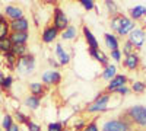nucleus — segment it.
I'll return each mask as SVG.
<instances>
[{
    "label": "nucleus",
    "mask_w": 146,
    "mask_h": 131,
    "mask_svg": "<svg viewBox=\"0 0 146 131\" xmlns=\"http://www.w3.org/2000/svg\"><path fill=\"white\" fill-rule=\"evenodd\" d=\"M114 98V93H108L105 90L100 92L96 98L85 108V112L88 114H101L110 109V101Z\"/></svg>",
    "instance_id": "f257e3e1"
},
{
    "label": "nucleus",
    "mask_w": 146,
    "mask_h": 131,
    "mask_svg": "<svg viewBox=\"0 0 146 131\" xmlns=\"http://www.w3.org/2000/svg\"><path fill=\"white\" fill-rule=\"evenodd\" d=\"M127 118L131 121V131H135V127L145 130L146 128V112H145V106L142 105H135L130 106L129 109L124 111Z\"/></svg>",
    "instance_id": "f03ea898"
},
{
    "label": "nucleus",
    "mask_w": 146,
    "mask_h": 131,
    "mask_svg": "<svg viewBox=\"0 0 146 131\" xmlns=\"http://www.w3.org/2000/svg\"><path fill=\"white\" fill-rule=\"evenodd\" d=\"M51 25L58 31V32H63L69 25H70V22H69V18L67 15L64 13V10L60 7V6H54L53 7V23Z\"/></svg>",
    "instance_id": "7ed1b4c3"
},
{
    "label": "nucleus",
    "mask_w": 146,
    "mask_h": 131,
    "mask_svg": "<svg viewBox=\"0 0 146 131\" xmlns=\"http://www.w3.org/2000/svg\"><path fill=\"white\" fill-rule=\"evenodd\" d=\"M35 68V57L32 54H27L23 57L18 58V63H16V70L22 74H31Z\"/></svg>",
    "instance_id": "20e7f679"
},
{
    "label": "nucleus",
    "mask_w": 146,
    "mask_h": 131,
    "mask_svg": "<svg viewBox=\"0 0 146 131\" xmlns=\"http://www.w3.org/2000/svg\"><path fill=\"white\" fill-rule=\"evenodd\" d=\"M127 39L133 44V47H135L136 50H140L142 47H143V44H145V41H146V32H145L143 28H137L136 26L135 29L129 34Z\"/></svg>",
    "instance_id": "39448f33"
},
{
    "label": "nucleus",
    "mask_w": 146,
    "mask_h": 131,
    "mask_svg": "<svg viewBox=\"0 0 146 131\" xmlns=\"http://www.w3.org/2000/svg\"><path fill=\"white\" fill-rule=\"evenodd\" d=\"M42 83L45 86H58L62 83V74L58 70H47L42 74Z\"/></svg>",
    "instance_id": "423d86ee"
},
{
    "label": "nucleus",
    "mask_w": 146,
    "mask_h": 131,
    "mask_svg": "<svg viewBox=\"0 0 146 131\" xmlns=\"http://www.w3.org/2000/svg\"><path fill=\"white\" fill-rule=\"evenodd\" d=\"M127 83H129V77L126 74H117L113 80H110V83L105 86V92L114 93L117 89L123 88V86H127Z\"/></svg>",
    "instance_id": "0eeeda50"
},
{
    "label": "nucleus",
    "mask_w": 146,
    "mask_h": 131,
    "mask_svg": "<svg viewBox=\"0 0 146 131\" xmlns=\"http://www.w3.org/2000/svg\"><path fill=\"white\" fill-rule=\"evenodd\" d=\"M101 131H131V130L121 120H108L102 124Z\"/></svg>",
    "instance_id": "6e6552de"
},
{
    "label": "nucleus",
    "mask_w": 146,
    "mask_h": 131,
    "mask_svg": "<svg viewBox=\"0 0 146 131\" xmlns=\"http://www.w3.org/2000/svg\"><path fill=\"white\" fill-rule=\"evenodd\" d=\"M58 35H60V32L53 25H47V26H44V29L41 32V41L44 44H51L53 41L57 39Z\"/></svg>",
    "instance_id": "1a4fd4ad"
},
{
    "label": "nucleus",
    "mask_w": 146,
    "mask_h": 131,
    "mask_svg": "<svg viewBox=\"0 0 146 131\" xmlns=\"http://www.w3.org/2000/svg\"><path fill=\"white\" fill-rule=\"evenodd\" d=\"M135 28H136V22L131 20L130 18H127L124 15L123 19H121V25H120V29L117 31V35L123 38V37H126V35H129Z\"/></svg>",
    "instance_id": "9d476101"
},
{
    "label": "nucleus",
    "mask_w": 146,
    "mask_h": 131,
    "mask_svg": "<svg viewBox=\"0 0 146 131\" xmlns=\"http://www.w3.org/2000/svg\"><path fill=\"white\" fill-rule=\"evenodd\" d=\"M82 35L85 37V41H86V45H88V50H96V48H100L98 39L95 38V35L92 34V31L86 25L82 26Z\"/></svg>",
    "instance_id": "9b49d317"
},
{
    "label": "nucleus",
    "mask_w": 146,
    "mask_h": 131,
    "mask_svg": "<svg viewBox=\"0 0 146 131\" xmlns=\"http://www.w3.org/2000/svg\"><path fill=\"white\" fill-rule=\"evenodd\" d=\"M140 63H142V60H140L139 54L135 53V54H130V55H126L124 57L123 67L127 68V70H137L140 67Z\"/></svg>",
    "instance_id": "f8f14e48"
},
{
    "label": "nucleus",
    "mask_w": 146,
    "mask_h": 131,
    "mask_svg": "<svg viewBox=\"0 0 146 131\" xmlns=\"http://www.w3.org/2000/svg\"><path fill=\"white\" fill-rule=\"evenodd\" d=\"M10 32H28L29 20L27 18H21L16 20H10Z\"/></svg>",
    "instance_id": "ddd939ff"
},
{
    "label": "nucleus",
    "mask_w": 146,
    "mask_h": 131,
    "mask_svg": "<svg viewBox=\"0 0 146 131\" xmlns=\"http://www.w3.org/2000/svg\"><path fill=\"white\" fill-rule=\"evenodd\" d=\"M5 16L10 20H16V19H21L23 18V10L18 6H13V5H7L5 7Z\"/></svg>",
    "instance_id": "4468645a"
},
{
    "label": "nucleus",
    "mask_w": 146,
    "mask_h": 131,
    "mask_svg": "<svg viewBox=\"0 0 146 131\" xmlns=\"http://www.w3.org/2000/svg\"><path fill=\"white\" fill-rule=\"evenodd\" d=\"M88 53H89V55L94 58V60H96L102 67H107L110 64V57L102 50H100V48H96V50H88Z\"/></svg>",
    "instance_id": "2eb2a0df"
},
{
    "label": "nucleus",
    "mask_w": 146,
    "mask_h": 131,
    "mask_svg": "<svg viewBox=\"0 0 146 131\" xmlns=\"http://www.w3.org/2000/svg\"><path fill=\"white\" fill-rule=\"evenodd\" d=\"M104 42H105V47L110 50V51H115V50H120V41L117 38V35L114 34H104Z\"/></svg>",
    "instance_id": "dca6fc26"
},
{
    "label": "nucleus",
    "mask_w": 146,
    "mask_h": 131,
    "mask_svg": "<svg viewBox=\"0 0 146 131\" xmlns=\"http://www.w3.org/2000/svg\"><path fill=\"white\" fill-rule=\"evenodd\" d=\"M29 90H31V95L35 98H44L45 93H47V86L44 83H40V82H32L29 85Z\"/></svg>",
    "instance_id": "f3484780"
},
{
    "label": "nucleus",
    "mask_w": 146,
    "mask_h": 131,
    "mask_svg": "<svg viewBox=\"0 0 146 131\" xmlns=\"http://www.w3.org/2000/svg\"><path fill=\"white\" fill-rule=\"evenodd\" d=\"M56 55H57V60H58V64L60 66H67L70 63V60H72L69 53L63 48L62 44H57L56 45Z\"/></svg>",
    "instance_id": "a211bd4d"
},
{
    "label": "nucleus",
    "mask_w": 146,
    "mask_h": 131,
    "mask_svg": "<svg viewBox=\"0 0 146 131\" xmlns=\"http://www.w3.org/2000/svg\"><path fill=\"white\" fill-rule=\"evenodd\" d=\"M9 38L13 45H27V41L29 38L28 32H10Z\"/></svg>",
    "instance_id": "6ab92c4d"
},
{
    "label": "nucleus",
    "mask_w": 146,
    "mask_h": 131,
    "mask_svg": "<svg viewBox=\"0 0 146 131\" xmlns=\"http://www.w3.org/2000/svg\"><path fill=\"white\" fill-rule=\"evenodd\" d=\"M60 37L63 41H73L78 38V28L75 25H69L63 32H60Z\"/></svg>",
    "instance_id": "aec40b11"
},
{
    "label": "nucleus",
    "mask_w": 146,
    "mask_h": 131,
    "mask_svg": "<svg viewBox=\"0 0 146 131\" xmlns=\"http://www.w3.org/2000/svg\"><path fill=\"white\" fill-rule=\"evenodd\" d=\"M117 74H118V73H117L115 64H111V63H110L107 67H104V71L101 73V79L105 80V82H110V80H113Z\"/></svg>",
    "instance_id": "412c9836"
},
{
    "label": "nucleus",
    "mask_w": 146,
    "mask_h": 131,
    "mask_svg": "<svg viewBox=\"0 0 146 131\" xmlns=\"http://www.w3.org/2000/svg\"><path fill=\"white\" fill-rule=\"evenodd\" d=\"M146 16V7L145 6H135L130 9V19L131 20H140Z\"/></svg>",
    "instance_id": "4be33fe9"
},
{
    "label": "nucleus",
    "mask_w": 146,
    "mask_h": 131,
    "mask_svg": "<svg viewBox=\"0 0 146 131\" xmlns=\"http://www.w3.org/2000/svg\"><path fill=\"white\" fill-rule=\"evenodd\" d=\"M123 13H118L115 16H111V19H110V28H111V31H114L117 34V31L120 29V25H121V19H123Z\"/></svg>",
    "instance_id": "5701e85b"
},
{
    "label": "nucleus",
    "mask_w": 146,
    "mask_h": 131,
    "mask_svg": "<svg viewBox=\"0 0 146 131\" xmlns=\"http://www.w3.org/2000/svg\"><path fill=\"white\" fill-rule=\"evenodd\" d=\"M25 105L28 106V108H31V109H38L40 105H41V99L29 95V96H27V99H25Z\"/></svg>",
    "instance_id": "b1692460"
},
{
    "label": "nucleus",
    "mask_w": 146,
    "mask_h": 131,
    "mask_svg": "<svg viewBox=\"0 0 146 131\" xmlns=\"http://www.w3.org/2000/svg\"><path fill=\"white\" fill-rule=\"evenodd\" d=\"M10 35V23L9 20H3V22H0V39H3V38H7Z\"/></svg>",
    "instance_id": "393cba45"
},
{
    "label": "nucleus",
    "mask_w": 146,
    "mask_h": 131,
    "mask_svg": "<svg viewBox=\"0 0 146 131\" xmlns=\"http://www.w3.org/2000/svg\"><path fill=\"white\" fill-rule=\"evenodd\" d=\"M12 47H13V44H12L10 38H3V39H0V51H2L3 54L6 53H10L12 51Z\"/></svg>",
    "instance_id": "a878e982"
},
{
    "label": "nucleus",
    "mask_w": 146,
    "mask_h": 131,
    "mask_svg": "<svg viewBox=\"0 0 146 131\" xmlns=\"http://www.w3.org/2000/svg\"><path fill=\"white\" fill-rule=\"evenodd\" d=\"M12 53H13L18 58L23 57V55L28 54V47L27 45H13L12 47Z\"/></svg>",
    "instance_id": "bb28decb"
},
{
    "label": "nucleus",
    "mask_w": 146,
    "mask_h": 131,
    "mask_svg": "<svg viewBox=\"0 0 146 131\" xmlns=\"http://www.w3.org/2000/svg\"><path fill=\"white\" fill-rule=\"evenodd\" d=\"M130 90L135 92V93H143V92L146 90V83H145V82H140V80L133 82L131 86H130Z\"/></svg>",
    "instance_id": "cd10ccee"
},
{
    "label": "nucleus",
    "mask_w": 146,
    "mask_h": 131,
    "mask_svg": "<svg viewBox=\"0 0 146 131\" xmlns=\"http://www.w3.org/2000/svg\"><path fill=\"white\" fill-rule=\"evenodd\" d=\"M5 60H6L9 68H13V67L16 66V63H18V57L10 51V53H6V54H5Z\"/></svg>",
    "instance_id": "c85d7f7f"
},
{
    "label": "nucleus",
    "mask_w": 146,
    "mask_h": 131,
    "mask_svg": "<svg viewBox=\"0 0 146 131\" xmlns=\"http://www.w3.org/2000/svg\"><path fill=\"white\" fill-rule=\"evenodd\" d=\"M105 7H107L108 13L111 15V16L118 15V7H117L115 2H111V0H105Z\"/></svg>",
    "instance_id": "c756f323"
},
{
    "label": "nucleus",
    "mask_w": 146,
    "mask_h": 131,
    "mask_svg": "<svg viewBox=\"0 0 146 131\" xmlns=\"http://www.w3.org/2000/svg\"><path fill=\"white\" fill-rule=\"evenodd\" d=\"M86 124H88V121H85L82 117H79V118H76L75 120V122H73V131H83V128L86 127Z\"/></svg>",
    "instance_id": "7c9ffc66"
},
{
    "label": "nucleus",
    "mask_w": 146,
    "mask_h": 131,
    "mask_svg": "<svg viewBox=\"0 0 146 131\" xmlns=\"http://www.w3.org/2000/svg\"><path fill=\"white\" fill-rule=\"evenodd\" d=\"M135 53H136V48L133 47V44L129 39H126L124 44H123V54L124 55H130V54H135Z\"/></svg>",
    "instance_id": "2f4dec72"
},
{
    "label": "nucleus",
    "mask_w": 146,
    "mask_h": 131,
    "mask_svg": "<svg viewBox=\"0 0 146 131\" xmlns=\"http://www.w3.org/2000/svg\"><path fill=\"white\" fill-rule=\"evenodd\" d=\"M64 124L60 122V121H56V122H50L47 125V131H64Z\"/></svg>",
    "instance_id": "473e14b6"
},
{
    "label": "nucleus",
    "mask_w": 146,
    "mask_h": 131,
    "mask_svg": "<svg viewBox=\"0 0 146 131\" xmlns=\"http://www.w3.org/2000/svg\"><path fill=\"white\" fill-rule=\"evenodd\" d=\"M13 117L18 120V122H19V124H25V125H27V124L31 121V120H29V117H28V115H25V114H22L21 111H15Z\"/></svg>",
    "instance_id": "72a5a7b5"
},
{
    "label": "nucleus",
    "mask_w": 146,
    "mask_h": 131,
    "mask_svg": "<svg viewBox=\"0 0 146 131\" xmlns=\"http://www.w3.org/2000/svg\"><path fill=\"white\" fill-rule=\"evenodd\" d=\"M12 125H13V117H12L10 114H6L5 117H3V121H2V127H3V130L6 131V130H9Z\"/></svg>",
    "instance_id": "f704fd0d"
},
{
    "label": "nucleus",
    "mask_w": 146,
    "mask_h": 131,
    "mask_svg": "<svg viewBox=\"0 0 146 131\" xmlns=\"http://www.w3.org/2000/svg\"><path fill=\"white\" fill-rule=\"evenodd\" d=\"M12 85H13V77H12V76H5V79L2 82V85H0V88L5 89V90H9L12 88Z\"/></svg>",
    "instance_id": "c9c22d12"
},
{
    "label": "nucleus",
    "mask_w": 146,
    "mask_h": 131,
    "mask_svg": "<svg viewBox=\"0 0 146 131\" xmlns=\"http://www.w3.org/2000/svg\"><path fill=\"white\" fill-rule=\"evenodd\" d=\"M83 131H100L98 128V121H96V118H94L92 121H89L86 124V127L83 128Z\"/></svg>",
    "instance_id": "e433bc0d"
},
{
    "label": "nucleus",
    "mask_w": 146,
    "mask_h": 131,
    "mask_svg": "<svg viewBox=\"0 0 146 131\" xmlns=\"http://www.w3.org/2000/svg\"><path fill=\"white\" fill-rule=\"evenodd\" d=\"M80 6L85 9V10H92V9H95L96 6H95V2H94V0H80Z\"/></svg>",
    "instance_id": "4c0bfd02"
},
{
    "label": "nucleus",
    "mask_w": 146,
    "mask_h": 131,
    "mask_svg": "<svg viewBox=\"0 0 146 131\" xmlns=\"http://www.w3.org/2000/svg\"><path fill=\"white\" fill-rule=\"evenodd\" d=\"M110 57H111V60H114L115 63H120V61H121V57H123V54H121L120 50H115V51H110Z\"/></svg>",
    "instance_id": "58836bf2"
},
{
    "label": "nucleus",
    "mask_w": 146,
    "mask_h": 131,
    "mask_svg": "<svg viewBox=\"0 0 146 131\" xmlns=\"http://www.w3.org/2000/svg\"><path fill=\"white\" fill-rule=\"evenodd\" d=\"M131 90H130V88L129 86H123V88H120V89H117L114 93H117V95H120V96H126V95H129Z\"/></svg>",
    "instance_id": "ea45409f"
},
{
    "label": "nucleus",
    "mask_w": 146,
    "mask_h": 131,
    "mask_svg": "<svg viewBox=\"0 0 146 131\" xmlns=\"http://www.w3.org/2000/svg\"><path fill=\"white\" fill-rule=\"evenodd\" d=\"M27 127H28V131H41V127H40L38 124L32 122V121H29V122L27 124Z\"/></svg>",
    "instance_id": "a19ab883"
},
{
    "label": "nucleus",
    "mask_w": 146,
    "mask_h": 131,
    "mask_svg": "<svg viewBox=\"0 0 146 131\" xmlns=\"http://www.w3.org/2000/svg\"><path fill=\"white\" fill-rule=\"evenodd\" d=\"M48 63H50V66H53V67H54V70H57V67H60V64H58L57 61H54L53 58H50V60H48Z\"/></svg>",
    "instance_id": "79ce46f5"
},
{
    "label": "nucleus",
    "mask_w": 146,
    "mask_h": 131,
    "mask_svg": "<svg viewBox=\"0 0 146 131\" xmlns=\"http://www.w3.org/2000/svg\"><path fill=\"white\" fill-rule=\"evenodd\" d=\"M6 131H21V127H19V124H13L9 130H6Z\"/></svg>",
    "instance_id": "37998d69"
},
{
    "label": "nucleus",
    "mask_w": 146,
    "mask_h": 131,
    "mask_svg": "<svg viewBox=\"0 0 146 131\" xmlns=\"http://www.w3.org/2000/svg\"><path fill=\"white\" fill-rule=\"evenodd\" d=\"M3 20H6V16L5 13H0V22H3Z\"/></svg>",
    "instance_id": "c03bdc74"
},
{
    "label": "nucleus",
    "mask_w": 146,
    "mask_h": 131,
    "mask_svg": "<svg viewBox=\"0 0 146 131\" xmlns=\"http://www.w3.org/2000/svg\"><path fill=\"white\" fill-rule=\"evenodd\" d=\"M3 79H5V74L0 71V85H2V82H3Z\"/></svg>",
    "instance_id": "a18cd8bd"
},
{
    "label": "nucleus",
    "mask_w": 146,
    "mask_h": 131,
    "mask_svg": "<svg viewBox=\"0 0 146 131\" xmlns=\"http://www.w3.org/2000/svg\"><path fill=\"white\" fill-rule=\"evenodd\" d=\"M64 131H73V130H72V128H67V127H66V128H64Z\"/></svg>",
    "instance_id": "49530a36"
},
{
    "label": "nucleus",
    "mask_w": 146,
    "mask_h": 131,
    "mask_svg": "<svg viewBox=\"0 0 146 131\" xmlns=\"http://www.w3.org/2000/svg\"><path fill=\"white\" fill-rule=\"evenodd\" d=\"M0 98H2V88H0Z\"/></svg>",
    "instance_id": "de8ad7c7"
},
{
    "label": "nucleus",
    "mask_w": 146,
    "mask_h": 131,
    "mask_svg": "<svg viewBox=\"0 0 146 131\" xmlns=\"http://www.w3.org/2000/svg\"><path fill=\"white\" fill-rule=\"evenodd\" d=\"M145 112H146V108H145Z\"/></svg>",
    "instance_id": "09e8293b"
}]
</instances>
